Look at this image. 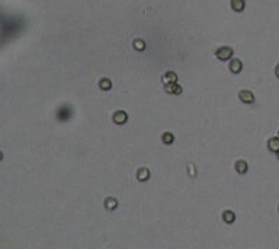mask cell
Returning a JSON list of instances; mask_svg holds the SVG:
<instances>
[{"mask_svg":"<svg viewBox=\"0 0 279 249\" xmlns=\"http://www.w3.org/2000/svg\"><path fill=\"white\" fill-rule=\"evenodd\" d=\"M232 55H233V50L230 49V48H227V46L219 48V49L216 50V56L219 57L220 60H227Z\"/></svg>","mask_w":279,"mask_h":249,"instance_id":"obj_1","label":"cell"},{"mask_svg":"<svg viewBox=\"0 0 279 249\" xmlns=\"http://www.w3.org/2000/svg\"><path fill=\"white\" fill-rule=\"evenodd\" d=\"M239 98L243 102H247V104H253L254 102V95H253V93H250V91H247V90H241L239 93Z\"/></svg>","mask_w":279,"mask_h":249,"instance_id":"obj_2","label":"cell"},{"mask_svg":"<svg viewBox=\"0 0 279 249\" xmlns=\"http://www.w3.org/2000/svg\"><path fill=\"white\" fill-rule=\"evenodd\" d=\"M113 120H115V123H117V125H122V123H124L126 120H127V113H126L124 111H117V112L113 115Z\"/></svg>","mask_w":279,"mask_h":249,"instance_id":"obj_3","label":"cell"},{"mask_svg":"<svg viewBox=\"0 0 279 249\" xmlns=\"http://www.w3.org/2000/svg\"><path fill=\"white\" fill-rule=\"evenodd\" d=\"M229 67H230V71H232V73H239L243 66H241V62H240L239 59H234V60H232V62H230Z\"/></svg>","mask_w":279,"mask_h":249,"instance_id":"obj_4","label":"cell"},{"mask_svg":"<svg viewBox=\"0 0 279 249\" xmlns=\"http://www.w3.org/2000/svg\"><path fill=\"white\" fill-rule=\"evenodd\" d=\"M268 147L271 151H275L278 153L279 151V137H275V139H271L268 141Z\"/></svg>","mask_w":279,"mask_h":249,"instance_id":"obj_5","label":"cell"},{"mask_svg":"<svg viewBox=\"0 0 279 249\" xmlns=\"http://www.w3.org/2000/svg\"><path fill=\"white\" fill-rule=\"evenodd\" d=\"M57 116H59V119L62 120H66L70 118V109L67 108V106H64V108H62V109L57 112Z\"/></svg>","mask_w":279,"mask_h":249,"instance_id":"obj_6","label":"cell"},{"mask_svg":"<svg viewBox=\"0 0 279 249\" xmlns=\"http://www.w3.org/2000/svg\"><path fill=\"white\" fill-rule=\"evenodd\" d=\"M137 178H138V181H147L149 178V171L147 168H141L137 174Z\"/></svg>","mask_w":279,"mask_h":249,"instance_id":"obj_7","label":"cell"},{"mask_svg":"<svg viewBox=\"0 0 279 249\" xmlns=\"http://www.w3.org/2000/svg\"><path fill=\"white\" fill-rule=\"evenodd\" d=\"M105 206L108 210H113L117 207V202H116V199H113V197H108L105 202Z\"/></svg>","mask_w":279,"mask_h":249,"instance_id":"obj_8","label":"cell"},{"mask_svg":"<svg viewBox=\"0 0 279 249\" xmlns=\"http://www.w3.org/2000/svg\"><path fill=\"white\" fill-rule=\"evenodd\" d=\"M223 220H225V221H226V223H233L234 221V213H232V211H229V210H227V211H225L223 213Z\"/></svg>","mask_w":279,"mask_h":249,"instance_id":"obj_9","label":"cell"},{"mask_svg":"<svg viewBox=\"0 0 279 249\" xmlns=\"http://www.w3.org/2000/svg\"><path fill=\"white\" fill-rule=\"evenodd\" d=\"M236 171L239 174H244L247 171V164L244 163V161H239V163L236 164Z\"/></svg>","mask_w":279,"mask_h":249,"instance_id":"obj_10","label":"cell"},{"mask_svg":"<svg viewBox=\"0 0 279 249\" xmlns=\"http://www.w3.org/2000/svg\"><path fill=\"white\" fill-rule=\"evenodd\" d=\"M99 86H101V88L102 90H109V88H110L112 87V83L110 81H109L108 79H103V80H101V83H99Z\"/></svg>","mask_w":279,"mask_h":249,"instance_id":"obj_11","label":"cell"},{"mask_svg":"<svg viewBox=\"0 0 279 249\" xmlns=\"http://www.w3.org/2000/svg\"><path fill=\"white\" fill-rule=\"evenodd\" d=\"M162 140H163V143H166V144L173 143V134H172V133H165Z\"/></svg>","mask_w":279,"mask_h":249,"instance_id":"obj_12","label":"cell"},{"mask_svg":"<svg viewBox=\"0 0 279 249\" xmlns=\"http://www.w3.org/2000/svg\"><path fill=\"white\" fill-rule=\"evenodd\" d=\"M167 91H169V93H173V94H180L181 88L174 84V86H167Z\"/></svg>","mask_w":279,"mask_h":249,"instance_id":"obj_13","label":"cell"},{"mask_svg":"<svg viewBox=\"0 0 279 249\" xmlns=\"http://www.w3.org/2000/svg\"><path fill=\"white\" fill-rule=\"evenodd\" d=\"M165 81H167V83H176V74L174 73L165 74Z\"/></svg>","mask_w":279,"mask_h":249,"instance_id":"obj_14","label":"cell"},{"mask_svg":"<svg viewBox=\"0 0 279 249\" xmlns=\"http://www.w3.org/2000/svg\"><path fill=\"white\" fill-rule=\"evenodd\" d=\"M134 46H135V49H138V50H142L145 48V43L142 42V41H140V39H137V41H134Z\"/></svg>","mask_w":279,"mask_h":249,"instance_id":"obj_15","label":"cell"},{"mask_svg":"<svg viewBox=\"0 0 279 249\" xmlns=\"http://www.w3.org/2000/svg\"><path fill=\"white\" fill-rule=\"evenodd\" d=\"M232 6H233V7H236L237 10H240V9L243 7V3H241V2H234V0H233V3H232Z\"/></svg>","mask_w":279,"mask_h":249,"instance_id":"obj_16","label":"cell"},{"mask_svg":"<svg viewBox=\"0 0 279 249\" xmlns=\"http://www.w3.org/2000/svg\"><path fill=\"white\" fill-rule=\"evenodd\" d=\"M275 74H276V76L279 77V64H278V66H276V69H275Z\"/></svg>","mask_w":279,"mask_h":249,"instance_id":"obj_17","label":"cell"},{"mask_svg":"<svg viewBox=\"0 0 279 249\" xmlns=\"http://www.w3.org/2000/svg\"><path fill=\"white\" fill-rule=\"evenodd\" d=\"M278 158H279V151H278Z\"/></svg>","mask_w":279,"mask_h":249,"instance_id":"obj_18","label":"cell"}]
</instances>
